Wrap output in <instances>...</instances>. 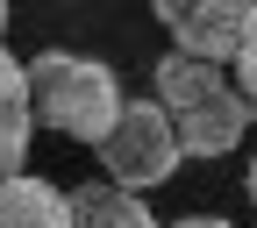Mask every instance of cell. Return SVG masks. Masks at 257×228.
I'll return each instance as SVG.
<instances>
[{
    "instance_id": "7a4b0ae2",
    "label": "cell",
    "mask_w": 257,
    "mask_h": 228,
    "mask_svg": "<svg viewBox=\"0 0 257 228\" xmlns=\"http://www.w3.org/2000/svg\"><path fill=\"white\" fill-rule=\"evenodd\" d=\"M100 171H107V185L136 192V200L150 185H165L179 171V128H172V114L157 100H128L121 121L107 128V143H100Z\"/></svg>"
},
{
    "instance_id": "7c38bea8",
    "label": "cell",
    "mask_w": 257,
    "mask_h": 228,
    "mask_svg": "<svg viewBox=\"0 0 257 228\" xmlns=\"http://www.w3.org/2000/svg\"><path fill=\"white\" fill-rule=\"evenodd\" d=\"M243 192H250V200H257V157H250V171H243Z\"/></svg>"
},
{
    "instance_id": "ba28073f",
    "label": "cell",
    "mask_w": 257,
    "mask_h": 228,
    "mask_svg": "<svg viewBox=\"0 0 257 228\" xmlns=\"http://www.w3.org/2000/svg\"><path fill=\"white\" fill-rule=\"evenodd\" d=\"M29 136H36V114L29 100L0 107V178H22V157H29Z\"/></svg>"
},
{
    "instance_id": "8992f818",
    "label": "cell",
    "mask_w": 257,
    "mask_h": 228,
    "mask_svg": "<svg viewBox=\"0 0 257 228\" xmlns=\"http://www.w3.org/2000/svg\"><path fill=\"white\" fill-rule=\"evenodd\" d=\"M229 93V79L214 72V64H200V57H157V107H165L172 121L179 114H193V107H207V100H221Z\"/></svg>"
},
{
    "instance_id": "277c9868",
    "label": "cell",
    "mask_w": 257,
    "mask_h": 228,
    "mask_svg": "<svg viewBox=\"0 0 257 228\" xmlns=\"http://www.w3.org/2000/svg\"><path fill=\"white\" fill-rule=\"evenodd\" d=\"M172 128H179V157H229V150L243 143V128H250V107L236 100V86H229L221 100L179 114Z\"/></svg>"
},
{
    "instance_id": "4fadbf2b",
    "label": "cell",
    "mask_w": 257,
    "mask_h": 228,
    "mask_svg": "<svg viewBox=\"0 0 257 228\" xmlns=\"http://www.w3.org/2000/svg\"><path fill=\"white\" fill-rule=\"evenodd\" d=\"M8 22H15V8H8V0H0V36H8Z\"/></svg>"
},
{
    "instance_id": "5b68a950",
    "label": "cell",
    "mask_w": 257,
    "mask_h": 228,
    "mask_svg": "<svg viewBox=\"0 0 257 228\" xmlns=\"http://www.w3.org/2000/svg\"><path fill=\"white\" fill-rule=\"evenodd\" d=\"M0 228H72V192L36 171L0 178Z\"/></svg>"
},
{
    "instance_id": "8fae6325",
    "label": "cell",
    "mask_w": 257,
    "mask_h": 228,
    "mask_svg": "<svg viewBox=\"0 0 257 228\" xmlns=\"http://www.w3.org/2000/svg\"><path fill=\"white\" fill-rule=\"evenodd\" d=\"M165 228H236V221H221V214H186V221H165Z\"/></svg>"
},
{
    "instance_id": "6da1fadb",
    "label": "cell",
    "mask_w": 257,
    "mask_h": 228,
    "mask_svg": "<svg viewBox=\"0 0 257 228\" xmlns=\"http://www.w3.org/2000/svg\"><path fill=\"white\" fill-rule=\"evenodd\" d=\"M121 79L107 72L100 57H79V50H43L29 57V114H36L43 128H57V136L72 143H107V128L121 121Z\"/></svg>"
},
{
    "instance_id": "3957f363",
    "label": "cell",
    "mask_w": 257,
    "mask_h": 228,
    "mask_svg": "<svg viewBox=\"0 0 257 228\" xmlns=\"http://www.w3.org/2000/svg\"><path fill=\"white\" fill-rule=\"evenodd\" d=\"M157 22L172 29V50L179 57H200V64H236L243 36H250V0H157Z\"/></svg>"
},
{
    "instance_id": "30bf717a",
    "label": "cell",
    "mask_w": 257,
    "mask_h": 228,
    "mask_svg": "<svg viewBox=\"0 0 257 228\" xmlns=\"http://www.w3.org/2000/svg\"><path fill=\"white\" fill-rule=\"evenodd\" d=\"M15 100H29V64L0 43V107H15Z\"/></svg>"
},
{
    "instance_id": "9c48e42d",
    "label": "cell",
    "mask_w": 257,
    "mask_h": 228,
    "mask_svg": "<svg viewBox=\"0 0 257 228\" xmlns=\"http://www.w3.org/2000/svg\"><path fill=\"white\" fill-rule=\"evenodd\" d=\"M236 100L257 114V0H250V36H243V57H236Z\"/></svg>"
},
{
    "instance_id": "52a82bcc",
    "label": "cell",
    "mask_w": 257,
    "mask_h": 228,
    "mask_svg": "<svg viewBox=\"0 0 257 228\" xmlns=\"http://www.w3.org/2000/svg\"><path fill=\"white\" fill-rule=\"evenodd\" d=\"M72 228H165V221L121 185H79L72 192Z\"/></svg>"
}]
</instances>
